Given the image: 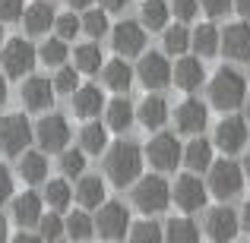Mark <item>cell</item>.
I'll use <instances>...</instances> for the list:
<instances>
[{"label":"cell","instance_id":"cell-1","mask_svg":"<svg viewBox=\"0 0 250 243\" xmlns=\"http://www.w3.org/2000/svg\"><path fill=\"white\" fill-rule=\"evenodd\" d=\"M104 174L114 187H130V183L140 180L143 174V149L136 142H114V146L104 152Z\"/></svg>","mask_w":250,"mask_h":243},{"label":"cell","instance_id":"cell-2","mask_svg":"<svg viewBox=\"0 0 250 243\" xmlns=\"http://www.w3.org/2000/svg\"><path fill=\"white\" fill-rule=\"evenodd\" d=\"M247 98V82L234 67H219L215 76L209 79V101L219 111H234Z\"/></svg>","mask_w":250,"mask_h":243},{"label":"cell","instance_id":"cell-3","mask_svg":"<svg viewBox=\"0 0 250 243\" xmlns=\"http://www.w3.org/2000/svg\"><path fill=\"white\" fill-rule=\"evenodd\" d=\"M209 193L215 196V199H234V196L241 193V187H244V168H241L238 161L231 158H222V161H212V168H209Z\"/></svg>","mask_w":250,"mask_h":243},{"label":"cell","instance_id":"cell-4","mask_svg":"<svg viewBox=\"0 0 250 243\" xmlns=\"http://www.w3.org/2000/svg\"><path fill=\"white\" fill-rule=\"evenodd\" d=\"M171 202V187L165 177L159 174H149V177H140L133 187V206L146 215H155V212H165Z\"/></svg>","mask_w":250,"mask_h":243},{"label":"cell","instance_id":"cell-5","mask_svg":"<svg viewBox=\"0 0 250 243\" xmlns=\"http://www.w3.org/2000/svg\"><path fill=\"white\" fill-rule=\"evenodd\" d=\"M35 60H38V51L32 48V41H25V38H10V41H3V48H0V67H3V73L13 76V79L29 76L32 67H35Z\"/></svg>","mask_w":250,"mask_h":243},{"label":"cell","instance_id":"cell-6","mask_svg":"<svg viewBox=\"0 0 250 243\" xmlns=\"http://www.w3.org/2000/svg\"><path fill=\"white\" fill-rule=\"evenodd\" d=\"M32 136H35V130L22 114H6L0 120V149L6 155H22L29 149Z\"/></svg>","mask_w":250,"mask_h":243},{"label":"cell","instance_id":"cell-7","mask_svg":"<svg viewBox=\"0 0 250 243\" xmlns=\"http://www.w3.org/2000/svg\"><path fill=\"white\" fill-rule=\"evenodd\" d=\"M95 231L104 240H124V234H130V212L124 202H102L95 218Z\"/></svg>","mask_w":250,"mask_h":243},{"label":"cell","instance_id":"cell-8","mask_svg":"<svg viewBox=\"0 0 250 243\" xmlns=\"http://www.w3.org/2000/svg\"><path fill=\"white\" fill-rule=\"evenodd\" d=\"M35 139L42 146V152H63L70 142V123L61 114H44L35 123Z\"/></svg>","mask_w":250,"mask_h":243},{"label":"cell","instance_id":"cell-9","mask_svg":"<svg viewBox=\"0 0 250 243\" xmlns=\"http://www.w3.org/2000/svg\"><path fill=\"white\" fill-rule=\"evenodd\" d=\"M146 158L155 170H174L177 164L184 161V149L177 142V136L171 133H159L155 139H149L146 146Z\"/></svg>","mask_w":250,"mask_h":243},{"label":"cell","instance_id":"cell-10","mask_svg":"<svg viewBox=\"0 0 250 243\" xmlns=\"http://www.w3.org/2000/svg\"><path fill=\"white\" fill-rule=\"evenodd\" d=\"M111 44L121 57H136L146 51V25L133 22V19H124V22L114 25V35H111Z\"/></svg>","mask_w":250,"mask_h":243},{"label":"cell","instance_id":"cell-11","mask_svg":"<svg viewBox=\"0 0 250 243\" xmlns=\"http://www.w3.org/2000/svg\"><path fill=\"white\" fill-rule=\"evenodd\" d=\"M238 227H241V218L234 208L228 206H219L206 215V234L212 243H231L238 237Z\"/></svg>","mask_w":250,"mask_h":243},{"label":"cell","instance_id":"cell-12","mask_svg":"<svg viewBox=\"0 0 250 243\" xmlns=\"http://www.w3.org/2000/svg\"><path fill=\"white\" fill-rule=\"evenodd\" d=\"M136 76L146 89H165L171 82V63L165 54L159 51H149V54L140 57V67H136Z\"/></svg>","mask_w":250,"mask_h":243},{"label":"cell","instance_id":"cell-13","mask_svg":"<svg viewBox=\"0 0 250 243\" xmlns=\"http://www.w3.org/2000/svg\"><path fill=\"white\" fill-rule=\"evenodd\" d=\"M171 196H174L177 208H184V212H196V208L206 206V183H203L196 174H184V177H177Z\"/></svg>","mask_w":250,"mask_h":243},{"label":"cell","instance_id":"cell-14","mask_svg":"<svg viewBox=\"0 0 250 243\" xmlns=\"http://www.w3.org/2000/svg\"><path fill=\"white\" fill-rule=\"evenodd\" d=\"M215 146L225 155H234L247 146V117H222V123L215 127Z\"/></svg>","mask_w":250,"mask_h":243},{"label":"cell","instance_id":"cell-15","mask_svg":"<svg viewBox=\"0 0 250 243\" xmlns=\"http://www.w3.org/2000/svg\"><path fill=\"white\" fill-rule=\"evenodd\" d=\"M219 51H225V57H231V60H250V25L247 22L225 25Z\"/></svg>","mask_w":250,"mask_h":243},{"label":"cell","instance_id":"cell-16","mask_svg":"<svg viewBox=\"0 0 250 243\" xmlns=\"http://www.w3.org/2000/svg\"><path fill=\"white\" fill-rule=\"evenodd\" d=\"M22 104L29 111H48L54 104V82L44 76H29L22 82Z\"/></svg>","mask_w":250,"mask_h":243},{"label":"cell","instance_id":"cell-17","mask_svg":"<svg viewBox=\"0 0 250 243\" xmlns=\"http://www.w3.org/2000/svg\"><path fill=\"white\" fill-rule=\"evenodd\" d=\"M206 120H209V111H206V104L196 101V98L181 101V104H177V111H174V123H177L181 133H193V136L203 133Z\"/></svg>","mask_w":250,"mask_h":243},{"label":"cell","instance_id":"cell-18","mask_svg":"<svg viewBox=\"0 0 250 243\" xmlns=\"http://www.w3.org/2000/svg\"><path fill=\"white\" fill-rule=\"evenodd\" d=\"M42 206H44V196L38 193H22L13 199V221H16L19 227H32L42 221Z\"/></svg>","mask_w":250,"mask_h":243},{"label":"cell","instance_id":"cell-19","mask_svg":"<svg viewBox=\"0 0 250 243\" xmlns=\"http://www.w3.org/2000/svg\"><path fill=\"white\" fill-rule=\"evenodd\" d=\"M54 10H51V0H38V3H29L22 13V25L29 35H44L48 29H54Z\"/></svg>","mask_w":250,"mask_h":243},{"label":"cell","instance_id":"cell-20","mask_svg":"<svg viewBox=\"0 0 250 243\" xmlns=\"http://www.w3.org/2000/svg\"><path fill=\"white\" fill-rule=\"evenodd\" d=\"M203 63H200V57H181V60L174 63V70H171V79H174L177 89H184V92H193V89H200L203 85Z\"/></svg>","mask_w":250,"mask_h":243},{"label":"cell","instance_id":"cell-21","mask_svg":"<svg viewBox=\"0 0 250 243\" xmlns=\"http://www.w3.org/2000/svg\"><path fill=\"white\" fill-rule=\"evenodd\" d=\"M136 120H140L146 130L165 127V120H168V101L162 95H146V98H143V104L136 108Z\"/></svg>","mask_w":250,"mask_h":243},{"label":"cell","instance_id":"cell-22","mask_svg":"<svg viewBox=\"0 0 250 243\" xmlns=\"http://www.w3.org/2000/svg\"><path fill=\"white\" fill-rule=\"evenodd\" d=\"M136 120V108L127 101V98H114V101L104 104V127L108 130H117V133H124V130H130Z\"/></svg>","mask_w":250,"mask_h":243},{"label":"cell","instance_id":"cell-23","mask_svg":"<svg viewBox=\"0 0 250 243\" xmlns=\"http://www.w3.org/2000/svg\"><path fill=\"white\" fill-rule=\"evenodd\" d=\"M104 108V95L98 85H80L73 92V114L76 117H98V111Z\"/></svg>","mask_w":250,"mask_h":243},{"label":"cell","instance_id":"cell-24","mask_svg":"<svg viewBox=\"0 0 250 243\" xmlns=\"http://www.w3.org/2000/svg\"><path fill=\"white\" fill-rule=\"evenodd\" d=\"M190 48H193L200 57H212V54H219V48H222V32L215 29L212 22L196 25V29L190 32Z\"/></svg>","mask_w":250,"mask_h":243},{"label":"cell","instance_id":"cell-25","mask_svg":"<svg viewBox=\"0 0 250 243\" xmlns=\"http://www.w3.org/2000/svg\"><path fill=\"white\" fill-rule=\"evenodd\" d=\"M184 164H187L193 174H200V170H209V168H212V142L203 139V136L190 139L187 146H184Z\"/></svg>","mask_w":250,"mask_h":243},{"label":"cell","instance_id":"cell-26","mask_svg":"<svg viewBox=\"0 0 250 243\" xmlns=\"http://www.w3.org/2000/svg\"><path fill=\"white\" fill-rule=\"evenodd\" d=\"M133 70L127 67V60L124 57H117V60H108L102 67V82L108 85L111 92H127L130 85H133Z\"/></svg>","mask_w":250,"mask_h":243},{"label":"cell","instance_id":"cell-27","mask_svg":"<svg viewBox=\"0 0 250 243\" xmlns=\"http://www.w3.org/2000/svg\"><path fill=\"white\" fill-rule=\"evenodd\" d=\"M19 177H22L25 183H42L44 177H48V158H44L42 152H29V149H25V152L19 155Z\"/></svg>","mask_w":250,"mask_h":243},{"label":"cell","instance_id":"cell-28","mask_svg":"<svg viewBox=\"0 0 250 243\" xmlns=\"http://www.w3.org/2000/svg\"><path fill=\"white\" fill-rule=\"evenodd\" d=\"M168 16H171V3H168V0H146V3L140 6V22L146 25L149 32L165 29Z\"/></svg>","mask_w":250,"mask_h":243},{"label":"cell","instance_id":"cell-29","mask_svg":"<svg viewBox=\"0 0 250 243\" xmlns=\"http://www.w3.org/2000/svg\"><path fill=\"white\" fill-rule=\"evenodd\" d=\"M76 202L83 208H98L104 202V183L102 177H80L76 183Z\"/></svg>","mask_w":250,"mask_h":243},{"label":"cell","instance_id":"cell-30","mask_svg":"<svg viewBox=\"0 0 250 243\" xmlns=\"http://www.w3.org/2000/svg\"><path fill=\"white\" fill-rule=\"evenodd\" d=\"M165 243H200V227L190 218H171L165 224Z\"/></svg>","mask_w":250,"mask_h":243},{"label":"cell","instance_id":"cell-31","mask_svg":"<svg viewBox=\"0 0 250 243\" xmlns=\"http://www.w3.org/2000/svg\"><path fill=\"white\" fill-rule=\"evenodd\" d=\"M73 67L80 70V73H98V70L104 67V57H102V51H98L95 41L80 44V48L73 51Z\"/></svg>","mask_w":250,"mask_h":243},{"label":"cell","instance_id":"cell-32","mask_svg":"<svg viewBox=\"0 0 250 243\" xmlns=\"http://www.w3.org/2000/svg\"><path fill=\"white\" fill-rule=\"evenodd\" d=\"M80 149L83 152H92V155L104 152L108 149V127L104 123H85L83 133H80Z\"/></svg>","mask_w":250,"mask_h":243},{"label":"cell","instance_id":"cell-33","mask_svg":"<svg viewBox=\"0 0 250 243\" xmlns=\"http://www.w3.org/2000/svg\"><path fill=\"white\" fill-rule=\"evenodd\" d=\"M63 227H67V234H70V240H89L92 234H95V221L89 218L85 212H70L67 218H63Z\"/></svg>","mask_w":250,"mask_h":243},{"label":"cell","instance_id":"cell-34","mask_svg":"<svg viewBox=\"0 0 250 243\" xmlns=\"http://www.w3.org/2000/svg\"><path fill=\"white\" fill-rule=\"evenodd\" d=\"M130 243H165V227L155 221H136L130 224Z\"/></svg>","mask_w":250,"mask_h":243},{"label":"cell","instance_id":"cell-35","mask_svg":"<svg viewBox=\"0 0 250 243\" xmlns=\"http://www.w3.org/2000/svg\"><path fill=\"white\" fill-rule=\"evenodd\" d=\"M70 199H73V189H70L67 180H48V187H44V202H48L54 212H63V208L70 206Z\"/></svg>","mask_w":250,"mask_h":243},{"label":"cell","instance_id":"cell-36","mask_svg":"<svg viewBox=\"0 0 250 243\" xmlns=\"http://www.w3.org/2000/svg\"><path fill=\"white\" fill-rule=\"evenodd\" d=\"M67 41L63 38H48V41L38 48V57H42L48 67H63V60H67Z\"/></svg>","mask_w":250,"mask_h":243},{"label":"cell","instance_id":"cell-37","mask_svg":"<svg viewBox=\"0 0 250 243\" xmlns=\"http://www.w3.org/2000/svg\"><path fill=\"white\" fill-rule=\"evenodd\" d=\"M63 234H67V227H63V218H61V215H57V212L42 215V221H38V237L48 240V243H54V240H61Z\"/></svg>","mask_w":250,"mask_h":243},{"label":"cell","instance_id":"cell-38","mask_svg":"<svg viewBox=\"0 0 250 243\" xmlns=\"http://www.w3.org/2000/svg\"><path fill=\"white\" fill-rule=\"evenodd\" d=\"M165 51L168 54H187L190 51V32L184 29V25H171L165 29Z\"/></svg>","mask_w":250,"mask_h":243},{"label":"cell","instance_id":"cell-39","mask_svg":"<svg viewBox=\"0 0 250 243\" xmlns=\"http://www.w3.org/2000/svg\"><path fill=\"white\" fill-rule=\"evenodd\" d=\"M83 32L89 38H102L108 32V10H85L83 16Z\"/></svg>","mask_w":250,"mask_h":243},{"label":"cell","instance_id":"cell-40","mask_svg":"<svg viewBox=\"0 0 250 243\" xmlns=\"http://www.w3.org/2000/svg\"><path fill=\"white\" fill-rule=\"evenodd\" d=\"M61 170H63V177H83V170H85V152L83 149H63Z\"/></svg>","mask_w":250,"mask_h":243},{"label":"cell","instance_id":"cell-41","mask_svg":"<svg viewBox=\"0 0 250 243\" xmlns=\"http://www.w3.org/2000/svg\"><path fill=\"white\" fill-rule=\"evenodd\" d=\"M51 82H54V92H61V95H73V92L80 89V70H76V67H57V76Z\"/></svg>","mask_w":250,"mask_h":243},{"label":"cell","instance_id":"cell-42","mask_svg":"<svg viewBox=\"0 0 250 243\" xmlns=\"http://www.w3.org/2000/svg\"><path fill=\"white\" fill-rule=\"evenodd\" d=\"M54 32H57V38L70 41V38H76L83 32V19L73 16V13H61V16L54 19Z\"/></svg>","mask_w":250,"mask_h":243},{"label":"cell","instance_id":"cell-43","mask_svg":"<svg viewBox=\"0 0 250 243\" xmlns=\"http://www.w3.org/2000/svg\"><path fill=\"white\" fill-rule=\"evenodd\" d=\"M25 13V0H0V22H16Z\"/></svg>","mask_w":250,"mask_h":243},{"label":"cell","instance_id":"cell-44","mask_svg":"<svg viewBox=\"0 0 250 243\" xmlns=\"http://www.w3.org/2000/svg\"><path fill=\"white\" fill-rule=\"evenodd\" d=\"M171 13H174L181 22H190V19L200 13V0H171Z\"/></svg>","mask_w":250,"mask_h":243},{"label":"cell","instance_id":"cell-45","mask_svg":"<svg viewBox=\"0 0 250 243\" xmlns=\"http://www.w3.org/2000/svg\"><path fill=\"white\" fill-rule=\"evenodd\" d=\"M200 6L209 13V16H225V13L234 6V0H200Z\"/></svg>","mask_w":250,"mask_h":243},{"label":"cell","instance_id":"cell-46","mask_svg":"<svg viewBox=\"0 0 250 243\" xmlns=\"http://www.w3.org/2000/svg\"><path fill=\"white\" fill-rule=\"evenodd\" d=\"M13 196V174L0 164V202H6Z\"/></svg>","mask_w":250,"mask_h":243},{"label":"cell","instance_id":"cell-47","mask_svg":"<svg viewBox=\"0 0 250 243\" xmlns=\"http://www.w3.org/2000/svg\"><path fill=\"white\" fill-rule=\"evenodd\" d=\"M102 3V10H108V13H117V10H124V6L130 3V0H98Z\"/></svg>","mask_w":250,"mask_h":243},{"label":"cell","instance_id":"cell-48","mask_svg":"<svg viewBox=\"0 0 250 243\" xmlns=\"http://www.w3.org/2000/svg\"><path fill=\"white\" fill-rule=\"evenodd\" d=\"M234 10H238L244 19H250V0H234Z\"/></svg>","mask_w":250,"mask_h":243},{"label":"cell","instance_id":"cell-49","mask_svg":"<svg viewBox=\"0 0 250 243\" xmlns=\"http://www.w3.org/2000/svg\"><path fill=\"white\" fill-rule=\"evenodd\" d=\"M10 243H44L42 237H32V234H19V237H13Z\"/></svg>","mask_w":250,"mask_h":243},{"label":"cell","instance_id":"cell-50","mask_svg":"<svg viewBox=\"0 0 250 243\" xmlns=\"http://www.w3.org/2000/svg\"><path fill=\"white\" fill-rule=\"evenodd\" d=\"M241 227H244V231L250 234V202L244 206V212H241Z\"/></svg>","mask_w":250,"mask_h":243},{"label":"cell","instance_id":"cell-51","mask_svg":"<svg viewBox=\"0 0 250 243\" xmlns=\"http://www.w3.org/2000/svg\"><path fill=\"white\" fill-rule=\"evenodd\" d=\"M6 237H10V224H6V218L0 215V243H6Z\"/></svg>","mask_w":250,"mask_h":243},{"label":"cell","instance_id":"cell-52","mask_svg":"<svg viewBox=\"0 0 250 243\" xmlns=\"http://www.w3.org/2000/svg\"><path fill=\"white\" fill-rule=\"evenodd\" d=\"M67 3H70V10H89L92 0H67Z\"/></svg>","mask_w":250,"mask_h":243},{"label":"cell","instance_id":"cell-53","mask_svg":"<svg viewBox=\"0 0 250 243\" xmlns=\"http://www.w3.org/2000/svg\"><path fill=\"white\" fill-rule=\"evenodd\" d=\"M3 101H6V79L0 76V104H3Z\"/></svg>","mask_w":250,"mask_h":243},{"label":"cell","instance_id":"cell-54","mask_svg":"<svg viewBox=\"0 0 250 243\" xmlns=\"http://www.w3.org/2000/svg\"><path fill=\"white\" fill-rule=\"evenodd\" d=\"M244 177L250 180V152H247V158H244Z\"/></svg>","mask_w":250,"mask_h":243},{"label":"cell","instance_id":"cell-55","mask_svg":"<svg viewBox=\"0 0 250 243\" xmlns=\"http://www.w3.org/2000/svg\"><path fill=\"white\" fill-rule=\"evenodd\" d=\"M244 117H247V120H250V95L244 98Z\"/></svg>","mask_w":250,"mask_h":243},{"label":"cell","instance_id":"cell-56","mask_svg":"<svg viewBox=\"0 0 250 243\" xmlns=\"http://www.w3.org/2000/svg\"><path fill=\"white\" fill-rule=\"evenodd\" d=\"M0 48H3V25H0Z\"/></svg>","mask_w":250,"mask_h":243},{"label":"cell","instance_id":"cell-57","mask_svg":"<svg viewBox=\"0 0 250 243\" xmlns=\"http://www.w3.org/2000/svg\"><path fill=\"white\" fill-rule=\"evenodd\" d=\"M54 243H73V240H54Z\"/></svg>","mask_w":250,"mask_h":243}]
</instances>
